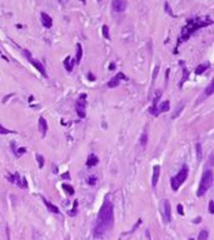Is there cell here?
<instances>
[{"label": "cell", "instance_id": "e575fe53", "mask_svg": "<svg viewBox=\"0 0 214 240\" xmlns=\"http://www.w3.org/2000/svg\"><path fill=\"white\" fill-rule=\"evenodd\" d=\"M76 206H78V201L74 203V208H73V210H74V211H71V213H70V215H71V216L76 214Z\"/></svg>", "mask_w": 214, "mask_h": 240}, {"label": "cell", "instance_id": "8992f818", "mask_svg": "<svg viewBox=\"0 0 214 240\" xmlns=\"http://www.w3.org/2000/svg\"><path fill=\"white\" fill-rule=\"evenodd\" d=\"M161 216H163V223L164 224H169L171 221V206L169 200L164 199L163 201V213H161Z\"/></svg>", "mask_w": 214, "mask_h": 240}, {"label": "cell", "instance_id": "ba28073f", "mask_svg": "<svg viewBox=\"0 0 214 240\" xmlns=\"http://www.w3.org/2000/svg\"><path fill=\"white\" fill-rule=\"evenodd\" d=\"M128 1L127 0H113L112 1V8L115 13H123L127 10Z\"/></svg>", "mask_w": 214, "mask_h": 240}, {"label": "cell", "instance_id": "836d02e7", "mask_svg": "<svg viewBox=\"0 0 214 240\" xmlns=\"http://www.w3.org/2000/svg\"><path fill=\"white\" fill-rule=\"evenodd\" d=\"M164 6H165V9H166V13H168L169 15H171V17H174V14L171 13V10H170V8H169V4H168V3H165V4H164Z\"/></svg>", "mask_w": 214, "mask_h": 240}, {"label": "cell", "instance_id": "d6986e66", "mask_svg": "<svg viewBox=\"0 0 214 240\" xmlns=\"http://www.w3.org/2000/svg\"><path fill=\"white\" fill-rule=\"evenodd\" d=\"M81 58H83V46L81 44L78 43L76 44V56H75V64H79L81 61Z\"/></svg>", "mask_w": 214, "mask_h": 240}, {"label": "cell", "instance_id": "7bdbcfd3", "mask_svg": "<svg viewBox=\"0 0 214 240\" xmlns=\"http://www.w3.org/2000/svg\"><path fill=\"white\" fill-rule=\"evenodd\" d=\"M188 240H194V239H193V238H189V239H188Z\"/></svg>", "mask_w": 214, "mask_h": 240}, {"label": "cell", "instance_id": "cb8c5ba5", "mask_svg": "<svg viewBox=\"0 0 214 240\" xmlns=\"http://www.w3.org/2000/svg\"><path fill=\"white\" fill-rule=\"evenodd\" d=\"M188 78H189V71H188V69L187 68H183V78H182V81H180V84H179V86H182L187 80H188Z\"/></svg>", "mask_w": 214, "mask_h": 240}, {"label": "cell", "instance_id": "30bf717a", "mask_svg": "<svg viewBox=\"0 0 214 240\" xmlns=\"http://www.w3.org/2000/svg\"><path fill=\"white\" fill-rule=\"evenodd\" d=\"M120 79H123V80H128V78L125 76L123 73H118L115 76L112 78V79L108 81V88H117L118 85L120 84Z\"/></svg>", "mask_w": 214, "mask_h": 240}, {"label": "cell", "instance_id": "484cf974", "mask_svg": "<svg viewBox=\"0 0 214 240\" xmlns=\"http://www.w3.org/2000/svg\"><path fill=\"white\" fill-rule=\"evenodd\" d=\"M184 105H185V103H180V105L178 106V109H177V113L171 115V119H175V118H178V116H179V114L182 113V110L184 109Z\"/></svg>", "mask_w": 214, "mask_h": 240}, {"label": "cell", "instance_id": "5bb4252c", "mask_svg": "<svg viewBox=\"0 0 214 240\" xmlns=\"http://www.w3.org/2000/svg\"><path fill=\"white\" fill-rule=\"evenodd\" d=\"M48 129H49V126H48V121H46L45 118H41L39 119V130H40V134L41 136H45L46 135V133H48Z\"/></svg>", "mask_w": 214, "mask_h": 240}, {"label": "cell", "instance_id": "60d3db41", "mask_svg": "<svg viewBox=\"0 0 214 240\" xmlns=\"http://www.w3.org/2000/svg\"><path fill=\"white\" fill-rule=\"evenodd\" d=\"M79 1H81V3H84V4H85V0H79Z\"/></svg>", "mask_w": 214, "mask_h": 240}, {"label": "cell", "instance_id": "277c9868", "mask_svg": "<svg viewBox=\"0 0 214 240\" xmlns=\"http://www.w3.org/2000/svg\"><path fill=\"white\" fill-rule=\"evenodd\" d=\"M212 185H213V170L212 169H207L202 175V180L199 183V188H198L197 195L199 196V198L204 196V194L210 189Z\"/></svg>", "mask_w": 214, "mask_h": 240}, {"label": "cell", "instance_id": "ffe728a7", "mask_svg": "<svg viewBox=\"0 0 214 240\" xmlns=\"http://www.w3.org/2000/svg\"><path fill=\"white\" fill-rule=\"evenodd\" d=\"M208 238H209V231H208L207 229L200 230L199 235H198V240H208Z\"/></svg>", "mask_w": 214, "mask_h": 240}, {"label": "cell", "instance_id": "74e56055", "mask_svg": "<svg viewBox=\"0 0 214 240\" xmlns=\"http://www.w3.org/2000/svg\"><path fill=\"white\" fill-rule=\"evenodd\" d=\"M88 78H89V80H90V81H94V80H95V76H94L92 73H89V74H88Z\"/></svg>", "mask_w": 214, "mask_h": 240}, {"label": "cell", "instance_id": "5b68a950", "mask_svg": "<svg viewBox=\"0 0 214 240\" xmlns=\"http://www.w3.org/2000/svg\"><path fill=\"white\" fill-rule=\"evenodd\" d=\"M86 94H80L79 99L76 100L75 103V111H76V115L79 116L80 119H84L86 116L85 113V108H86Z\"/></svg>", "mask_w": 214, "mask_h": 240}, {"label": "cell", "instance_id": "7a4b0ae2", "mask_svg": "<svg viewBox=\"0 0 214 240\" xmlns=\"http://www.w3.org/2000/svg\"><path fill=\"white\" fill-rule=\"evenodd\" d=\"M212 21H203V20H199V19H189L188 20L187 25L183 28V31H182V38H180V41H185L189 36L197 31L199 28H203V26H207V25H210Z\"/></svg>", "mask_w": 214, "mask_h": 240}, {"label": "cell", "instance_id": "d4e9b609", "mask_svg": "<svg viewBox=\"0 0 214 240\" xmlns=\"http://www.w3.org/2000/svg\"><path fill=\"white\" fill-rule=\"evenodd\" d=\"M213 92H214V81H212L207 86V89H205V97H210V95L213 94Z\"/></svg>", "mask_w": 214, "mask_h": 240}, {"label": "cell", "instance_id": "b9f144b4", "mask_svg": "<svg viewBox=\"0 0 214 240\" xmlns=\"http://www.w3.org/2000/svg\"><path fill=\"white\" fill-rule=\"evenodd\" d=\"M103 1V0H98V3H102Z\"/></svg>", "mask_w": 214, "mask_h": 240}, {"label": "cell", "instance_id": "6da1fadb", "mask_svg": "<svg viewBox=\"0 0 214 240\" xmlns=\"http://www.w3.org/2000/svg\"><path fill=\"white\" fill-rule=\"evenodd\" d=\"M114 225V208L110 200L105 199L98 213L97 223L94 226L93 234L94 236L100 238L104 234H107Z\"/></svg>", "mask_w": 214, "mask_h": 240}, {"label": "cell", "instance_id": "e0dca14e", "mask_svg": "<svg viewBox=\"0 0 214 240\" xmlns=\"http://www.w3.org/2000/svg\"><path fill=\"white\" fill-rule=\"evenodd\" d=\"M74 64H75V61H74V59H71L70 56H66L65 58V60H64V66H65V69L68 71H71L73 70V68H74Z\"/></svg>", "mask_w": 214, "mask_h": 240}, {"label": "cell", "instance_id": "9c48e42d", "mask_svg": "<svg viewBox=\"0 0 214 240\" xmlns=\"http://www.w3.org/2000/svg\"><path fill=\"white\" fill-rule=\"evenodd\" d=\"M10 183H14L19 185L20 188H28V183H27V179L25 178H20L19 173H14L13 175H10Z\"/></svg>", "mask_w": 214, "mask_h": 240}, {"label": "cell", "instance_id": "8d00e7d4", "mask_svg": "<svg viewBox=\"0 0 214 240\" xmlns=\"http://www.w3.org/2000/svg\"><path fill=\"white\" fill-rule=\"evenodd\" d=\"M115 68H117L115 63H110V65H109V70L113 71V70H115Z\"/></svg>", "mask_w": 214, "mask_h": 240}, {"label": "cell", "instance_id": "2e32d148", "mask_svg": "<svg viewBox=\"0 0 214 240\" xmlns=\"http://www.w3.org/2000/svg\"><path fill=\"white\" fill-rule=\"evenodd\" d=\"M99 163V159L97 155H94V154H92V155L88 156V160H86V166L88 168H93L95 166V165Z\"/></svg>", "mask_w": 214, "mask_h": 240}, {"label": "cell", "instance_id": "83f0119b", "mask_svg": "<svg viewBox=\"0 0 214 240\" xmlns=\"http://www.w3.org/2000/svg\"><path fill=\"white\" fill-rule=\"evenodd\" d=\"M36 160H38V164H39V169H43L44 168V156H41L40 154H36Z\"/></svg>", "mask_w": 214, "mask_h": 240}, {"label": "cell", "instance_id": "4dcf8cb0", "mask_svg": "<svg viewBox=\"0 0 214 240\" xmlns=\"http://www.w3.org/2000/svg\"><path fill=\"white\" fill-rule=\"evenodd\" d=\"M142 146H147V144H148V135H147V133H143V135H142Z\"/></svg>", "mask_w": 214, "mask_h": 240}, {"label": "cell", "instance_id": "d6a6232c", "mask_svg": "<svg viewBox=\"0 0 214 240\" xmlns=\"http://www.w3.org/2000/svg\"><path fill=\"white\" fill-rule=\"evenodd\" d=\"M158 73H159V64H158V65L155 66V69H154V73H153V80L156 79V75H158Z\"/></svg>", "mask_w": 214, "mask_h": 240}, {"label": "cell", "instance_id": "f546056e", "mask_svg": "<svg viewBox=\"0 0 214 240\" xmlns=\"http://www.w3.org/2000/svg\"><path fill=\"white\" fill-rule=\"evenodd\" d=\"M13 133V130H9V129H6L5 126H3L1 124H0V134L1 135H6V134H12Z\"/></svg>", "mask_w": 214, "mask_h": 240}, {"label": "cell", "instance_id": "4fadbf2b", "mask_svg": "<svg viewBox=\"0 0 214 240\" xmlns=\"http://www.w3.org/2000/svg\"><path fill=\"white\" fill-rule=\"evenodd\" d=\"M40 17H41V24H43L44 28H51L53 26V19H51V17L49 14H46V13H41L40 14Z\"/></svg>", "mask_w": 214, "mask_h": 240}, {"label": "cell", "instance_id": "52a82bcc", "mask_svg": "<svg viewBox=\"0 0 214 240\" xmlns=\"http://www.w3.org/2000/svg\"><path fill=\"white\" fill-rule=\"evenodd\" d=\"M24 53L27 54V58H28V60H29V63L31 64V65H33V66L36 69V70H38V71L41 74V75H44V76L46 78V70H45V66L43 65V64H40L38 60L33 59V58H31V55H30V53H29L28 50H24Z\"/></svg>", "mask_w": 214, "mask_h": 240}, {"label": "cell", "instance_id": "9a60e30c", "mask_svg": "<svg viewBox=\"0 0 214 240\" xmlns=\"http://www.w3.org/2000/svg\"><path fill=\"white\" fill-rule=\"evenodd\" d=\"M43 203L46 205V208H48V210H49L50 213H54V214H59V213H60V210H59V208H58V206H55L54 204H51V203L48 201L45 198H43Z\"/></svg>", "mask_w": 214, "mask_h": 240}, {"label": "cell", "instance_id": "44dd1931", "mask_svg": "<svg viewBox=\"0 0 214 240\" xmlns=\"http://www.w3.org/2000/svg\"><path fill=\"white\" fill-rule=\"evenodd\" d=\"M63 189H64L66 191V194H69V195H74V193H75L74 188L69 184H63Z\"/></svg>", "mask_w": 214, "mask_h": 240}, {"label": "cell", "instance_id": "f1b7e54d", "mask_svg": "<svg viewBox=\"0 0 214 240\" xmlns=\"http://www.w3.org/2000/svg\"><path fill=\"white\" fill-rule=\"evenodd\" d=\"M86 183L89 184L90 186H93V185H95L97 183H98V178L97 177H94V175H92V177H89L88 178V180H86Z\"/></svg>", "mask_w": 214, "mask_h": 240}, {"label": "cell", "instance_id": "7402d4cb", "mask_svg": "<svg viewBox=\"0 0 214 240\" xmlns=\"http://www.w3.org/2000/svg\"><path fill=\"white\" fill-rule=\"evenodd\" d=\"M208 69V64H202V65H199V66H197V69H195V74L197 75H200V74H203L205 70Z\"/></svg>", "mask_w": 214, "mask_h": 240}, {"label": "cell", "instance_id": "ac0fdd59", "mask_svg": "<svg viewBox=\"0 0 214 240\" xmlns=\"http://www.w3.org/2000/svg\"><path fill=\"white\" fill-rule=\"evenodd\" d=\"M159 110V114L160 113H166V111H169L170 110V103H169V100H164L163 103L160 104V106L158 108Z\"/></svg>", "mask_w": 214, "mask_h": 240}, {"label": "cell", "instance_id": "1f68e13d", "mask_svg": "<svg viewBox=\"0 0 214 240\" xmlns=\"http://www.w3.org/2000/svg\"><path fill=\"white\" fill-rule=\"evenodd\" d=\"M209 214H214V201L213 200H210L209 201Z\"/></svg>", "mask_w": 214, "mask_h": 240}, {"label": "cell", "instance_id": "4316f807", "mask_svg": "<svg viewBox=\"0 0 214 240\" xmlns=\"http://www.w3.org/2000/svg\"><path fill=\"white\" fill-rule=\"evenodd\" d=\"M102 33H103V36L105 39H110V35H109V26L108 25H103Z\"/></svg>", "mask_w": 214, "mask_h": 240}, {"label": "cell", "instance_id": "ab89813d", "mask_svg": "<svg viewBox=\"0 0 214 240\" xmlns=\"http://www.w3.org/2000/svg\"><path fill=\"white\" fill-rule=\"evenodd\" d=\"M60 3L61 4H66V0H60Z\"/></svg>", "mask_w": 214, "mask_h": 240}, {"label": "cell", "instance_id": "3957f363", "mask_svg": "<svg viewBox=\"0 0 214 240\" xmlns=\"http://www.w3.org/2000/svg\"><path fill=\"white\" fill-rule=\"evenodd\" d=\"M188 175H189V168H188V165L184 164L183 166L180 168L179 173L175 175V177H173L170 179V188L173 191H178L179 188L182 185H183L185 183V180L188 179Z\"/></svg>", "mask_w": 214, "mask_h": 240}, {"label": "cell", "instance_id": "8fae6325", "mask_svg": "<svg viewBox=\"0 0 214 240\" xmlns=\"http://www.w3.org/2000/svg\"><path fill=\"white\" fill-rule=\"evenodd\" d=\"M160 95H161V93H160V92H156V95H155L154 99H153V105H152V108L149 109V113L152 114V115H154V116H158V115H159V110H158V101H159Z\"/></svg>", "mask_w": 214, "mask_h": 240}, {"label": "cell", "instance_id": "f35d334b", "mask_svg": "<svg viewBox=\"0 0 214 240\" xmlns=\"http://www.w3.org/2000/svg\"><path fill=\"white\" fill-rule=\"evenodd\" d=\"M200 221H202V218H200V216H198V218H197V219L194 220V223H195V224H199Z\"/></svg>", "mask_w": 214, "mask_h": 240}, {"label": "cell", "instance_id": "603a6c76", "mask_svg": "<svg viewBox=\"0 0 214 240\" xmlns=\"http://www.w3.org/2000/svg\"><path fill=\"white\" fill-rule=\"evenodd\" d=\"M195 149H197V159H198V161H200L203 158V150H202V145L199 143L195 145Z\"/></svg>", "mask_w": 214, "mask_h": 240}, {"label": "cell", "instance_id": "d590c367", "mask_svg": "<svg viewBox=\"0 0 214 240\" xmlns=\"http://www.w3.org/2000/svg\"><path fill=\"white\" fill-rule=\"evenodd\" d=\"M178 213L180 215H183L184 214V211H183V205L182 204H178Z\"/></svg>", "mask_w": 214, "mask_h": 240}, {"label": "cell", "instance_id": "7c38bea8", "mask_svg": "<svg viewBox=\"0 0 214 240\" xmlns=\"http://www.w3.org/2000/svg\"><path fill=\"white\" fill-rule=\"evenodd\" d=\"M159 177H160V166L159 165H154L153 166V175H152V186L153 188H156V185H158Z\"/></svg>", "mask_w": 214, "mask_h": 240}]
</instances>
